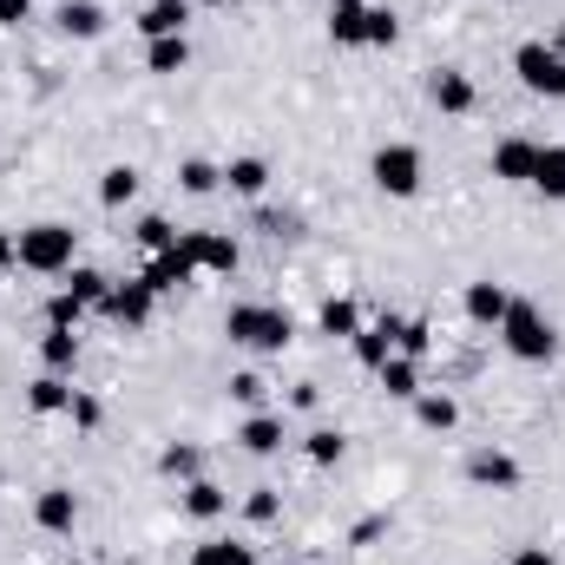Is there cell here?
I'll list each match as a JSON object with an SVG mask.
<instances>
[{"label":"cell","mask_w":565,"mask_h":565,"mask_svg":"<svg viewBox=\"0 0 565 565\" xmlns=\"http://www.w3.org/2000/svg\"><path fill=\"white\" fill-rule=\"evenodd\" d=\"M178 184H184L191 198H211V191L224 184V171H217L211 158H184V164H178Z\"/></svg>","instance_id":"cell-31"},{"label":"cell","mask_w":565,"mask_h":565,"mask_svg":"<svg viewBox=\"0 0 565 565\" xmlns=\"http://www.w3.org/2000/svg\"><path fill=\"white\" fill-rule=\"evenodd\" d=\"M184 20H191V0H151L139 13V33L145 40H171V33H184Z\"/></svg>","instance_id":"cell-20"},{"label":"cell","mask_w":565,"mask_h":565,"mask_svg":"<svg viewBox=\"0 0 565 565\" xmlns=\"http://www.w3.org/2000/svg\"><path fill=\"white\" fill-rule=\"evenodd\" d=\"M395 335H402V316H382V322H362L349 342H355V362L362 369H382L388 355H395Z\"/></svg>","instance_id":"cell-13"},{"label":"cell","mask_w":565,"mask_h":565,"mask_svg":"<svg viewBox=\"0 0 565 565\" xmlns=\"http://www.w3.org/2000/svg\"><path fill=\"white\" fill-rule=\"evenodd\" d=\"M139 277H145V289H151V296H171V289H184V282L198 277V270H191V257L171 244V250H158V257L145 264Z\"/></svg>","instance_id":"cell-15"},{"label":"cell","mask_w":565,"mask_h":565,"mask_svg":"<svg viewBox=\"0 0 565 565\" xmlns=\"http://www.w3.org/2000/svg\"><path fill=\"white\" fill-rule=\"evenodd\" d=\"M73 264H79V231H73V224L46 217V224H26V231H20V270H33V277H66Z\"/></svg>","instance_id":"cell-3"},{"label":"cell","mask_w":565,"mask_h":565,"mask_svg":"<svg viewBox=\"0 0 565 565\" xmlns=\"http://www.w3.org/2000/svg\"><path fill=\"white\" fill-rule=\"evenodd\" d=\"M460 309H467V322H473V329H500V322H507V309H513V289H507V282H493V277H480V282H467V289H460Z\"/></svg>","instance_id":"cell-10"},{"label":"cell","mask_w":565,"mask_h":565,"mask_svg":"<svg viewBox=\"0 0 565 565\" xmlns=\"http://www.w3.org/2000/svg\"><path fill=\"white\" fill-rule=\"evenodd\" d=\"M132 198H139V164H106V171H99V204L119 211V204H132Z\"/></svg>","instance_id":"cell-28"},{"label":"cell","mask_w":565,"mask_h":565,"mask_svg":"<svg viewBox=\"0 0 565 565\" xmlns=\"http://www.w3.org/2000/svg\"><path fill=\"white\" fill-rule=\"evenodd\" d=\"M244 520H250V526H277V520H282V493H277V487H250Z\"/></svg>","instance_id":"cell-34"},{"label":"cell","mask_w":565,"mask_h":565,"mask_svg":"<svg viewBox=\"0 0 565 565\" xmlns=\"http://www.w3.org/2000/svg\"><path fill=\"white\" fill-rule=\"evenodd\" d=\"M342 447H349V440H342L335 427H316V434H302V454H309V467H335V460H342Z\"/></svg>","instance_id":"cell-32"},{"label":"cell","mask_w":565,"mask_h":565,"mask_svg":"<svg viewBox=\"0 0 565 565\" xmlns=\"http://www.w3.org/2000/svg\"><path fill=\"white\" fill-rule=\"evenodd\" d=\"M427 99H434V113H440V119H467V113L480 106V86H473V73L440 66V73H427Z\"/></svg>","instance_id":"cell-9"},{"label":"cell","mask_w":565,"mask_h":565,"mask_svg":"<svg viewBox=\"0 0 565 565\" xmlns=\"http://www.w3.org/2000/svg\"><path fill=\"white\" fill-rule=\"evenodd\" d=\"M66 415H73V427H79V434H93V427L106 422V408H99V395H79V388H73V408H66Z\"/></svg>","instance_id":"cell-39"},{"label":"cell","mask_w":565,"mask_h":565,"mask_svg":"<svg viewBox=\"0 0 565 565\" xmlns=\"http://www.w3.org/2000/svg\"><path fill=\"white\" fill-rule=\"evenodd\" d=\"M0 493H7V467H0Z\"/></svg>","instance_id":"cell-46"},{"label":"cell","mask_w":565,"mask_h":565,"mask_svg":"<svg viewBox=\"0 0 565 565\" xmlns=\"http://www.w3.org/2000/svg\"><path fill=\"white\" fill-rule=\"evenodd\" d=\"M99 316H106V322H119V329H132V335H139L145 322H151V316H158V296H151V289H145V277H132V282H113V289H106V302H99Z\"/></svg>","instance_id":"cell-8"},{"label":"cell","mask_w":565,"mask_h":565,"mask_svg":"<svg viewBox=\"0 0 565 565\" xmlns=\"http://www.w3.org/2000/svg\"><path fill=\"white\" fill-rule=\"evenodd\" d=\"M507 565H559V559H553L546 546H520V553H513V559H507Z\"/></svg>","instance_id":"cell-43"},{"label":"cell","mask_w":565,"mask_h":565,"mask_svg":"<svg viewBox=\"0 0 565 565\" xmlns=\"http://www.w3.org/2000/svg\"><path fill=\"white\" fill-rule=\"evenodd\" d=\"M33 13V0H0V26H20Z\"/></svg>","instance_id":"cell-42"},{"label":"cell","mask_w":565,"mask_h":565,"mask_svg":"<svg viewBox=\"0 0 565 565\" xmlns=\"http://www.w3.org/2000/svg\"><path fill=\"white\" fill-rule=\"evenodd\" d=\"M237 447H244V454H257V460H264V454H277V447H282V415H270V408H250V415H244V427H237Z\"/></svg>","instance_id":"cell-17"},{"label":"cell","mask_w":565,"mask_h":565,"mask_svg":"<svg viewBox=\"0 0 565 565\" xmlns=\"http://www.w3.org/2000/svg\"><path fill=\"white\" fill-rule=\"evenodd\" d=\"M375 382L388 388V402H415V395H422V362L395 349V355H388V362L375 369Z\"/></svg>","instance_id":"cell-19"},{"label":"cell","mask_w":565,"mask_h":565,"mask_svg":"<svg viewBox=\"0 0 565 565\" xmlns=\"http://www.w3.org/2000/svg\"><path fill=\"white\" fill-rule=\"evenodd\" d=\"M198 7H231V0H198Z\"/></svg>","instance_id":"cell-44"},{"label":"cell","mask_w":565,"mask_h":565,"mask_svg":"<svg viewBox=\"0 0 565 565\" xmlns=\"http://www.w3.org/2000/svg\"><path fill=\"white\" fill-rule=\"evenodd\" d=\"M0 270H20V231L0 224Z\"/></svg>","instance_id":"cell-41"},{"label":"cell","mask_w":565,"mask_h":565,"mask_svg":"<svg viewBox=\"0 0 565 565\" xmlns=\"http://www.w3.org/2000/svg\"><path fill=\"white\" fill-rule=\"evenodd\" d=\"M184 513H191V520H224V513H231V493H224L217 480L198 473V480L184 487Z\"/></svg>","instance_id":"cell-25"},{"label":"cell","mask_w":565,"mask_h":565,"mask_svg":"<svg viewBox=\"0 0 565 565\" xmlns=\"http://www.w3.org/2000/svg\"><path fill=\"white\" fill-rule=\"evenodd\" d=\"M224 184H231L237 198H264V191H270V164H264V158H231V164H224Z\"/></svg>","instance_id":"cell-27"},{"label":"cell","mask_w":565,"mask_h":565,"mask_svg":"<svg viewBox=\"0 0 565 565\" xmlns=\"http://www.w3.org/2000/svg\"><path fill=\"white\" fill-rule=\"evenodd\" d=\"M139 244L151 250V257H158V250H171V244H178V231H171V217H158V211H151V217H139Z\"/></svg>","instance_id":"cell-35"},{"label":"cell","mask_w":565,"mask_h":565,"mask_svg":"<svg viewBox=\"0 0 565 565\" xmlns=\"http://www.w3.org/2000/svg\"><path fill=\"white\" fill-rule=\"evenodd\" d=\"M178 250L191 257L198 277H231V270H237V237H231V231H184Z\"/></svg>","instance_id":"cell-7"},{"label":"cell","mask_w":565,"mask_h":565,"mask_svg":"<svg viewBox=\"0 0 565 565\" xmlns=\"http://www.w3.org/2000/svg\"><path fill=\"white\" fill-rule=\"evenodd\" d=\"M26 408H33V415H66V408H73V382H66V375L26 382Z\"/></svg>","instance_id":"cell-23"},{"label":"cell","mask_w":565,"mask_h":565,"mask_svg":"<svg viewBox=\"0 0 565 565\" xmlns=\"http://www.w3.org/2000/svg\"><path fill=\"white\" fill-rule=\"evenodd\" d=\"M546 204H565V145H540V164H533V184Z\"/></svg>","instance_id":"cell-21"},{"label":"cell","mask_w":565,"mask_h":565,"mask_svg":"<svg viewBox=\"0 0 565 565\" xmlns=\"http://www.w3.org/2000/svg\"><path fill=\"white\" fill-rule=\"evenodd\" d=\"M158 473H164V480H178V487H191V480L204 473V454H198L191 440H164V454H158Z\"/></svg>","instance_id":"cell-24"},{"label":"cell","mask_w":565,"mask_h":565,"mask_svg":"<svg viewBox=\"0 0 565 565\" xmlns=\"http://www.w3.org/2000/svg\"><path fill=\"white\" fill-rule=\"evenodd\" d=\"M73 520H79L73 487H40V493H33V526H40V533H73Z\"/></svg>","instance_id":"cell-14"},{"label":"cell","mask_w":565,"mask_h":565,"mask_svg":"<svg viewBox=\"0 0 565 565\" xmlns=\"http://www.w3.org/2000/svg\"><path fill=\"white\" fill-rule=\"evenodd\" d=\"M53 26H60L66 40H99V33H106V7H99V0H60Z\"/></svg>","instance_id":"cell-16"},{"label":"cell","mask_w":565,"mask_h":565,"mask_svg":"<svg viewBox=\"0 0 565 565\" xmlns=\"http://www.w3.org/2000/svg\"><path fill=\"white\" fill-rule=\"evenodd\" d=\"M282 565H296V559H282Z\"/></svg>","instance_id":"cell-47"},{"label":"cell","mask_w":565,"mask_h":565,"mask_svg":"<svg viewBox=\"0 0 565 565\" xmlns=\"http://www.w3.org/2000/svg\"><path fill=\"white\" fill-rule=\"evenodd\" d=\"M329 40L335 46H395L402 40V20H395V7H329Z\"/></svg>","instance_id":"cell-4"},{"label":"cell","mask_w":565,"mask_h":565,"mask_svg":"<svg viewBox=\"0 0 565 565\" xmlns=\"http://www.w3.org/2000/svg\"><path fill=\"white\" fill-rule=\"evenodd\" d=\"M79 316H86V302H79L73 289H60V296L46 302V322H60V329H79Z\"/></svg>","instance_id":"cell-38"},{"label":"cell","mask_w":565,"mask_h":565,"mask_svg":"<svg viewBox=\"0 0 565 565\" xmlns=\"http://www.w3.org/2000/svg\"><path fill=\"white\" fill-rule=\"evenodd\" d=\"M316 329H322V335H342V342H349V335L362 329V309H355L349 296H329V302H322V316H316Z\"/></svg>","instance_id":"cell-30"},{"label":"cell","mask_w":565,"mask_h":565,"mask_svg":"<svg viewBox=\"0 0 565 565\" xmlns=\"http://www.w3.org/2000/svg\"><path fill=\"white\" fill-rule=\"evenodd\" d=\"M264 395H270V382H264V375H250V369H244V375H231V402H237V408H264Z\"/></svg>","instance_id":"cell-36"},{"label":"cell","mask_w":565,"mask_h":565,"mask_svg":"<svg viewBox=\"0 0 565 565\" xmlns=\"http://www.w3.org/2000/svg\"><path fill=\"white\" fill-rule=\"evenodd\" d=\"M467 480H473V487H493V493H513L526 473H520V460H513L507 447H473V454H467Z\"/></svg>","instance_id":"cell-11"},{"label":"cell","mask_w":565,"mask_h":565,"mask_svg":"<svg viewBox=\"0 0 565 565\" xmlns=\"http://www.w3.org/2000/svg\"><path fill=\"white\" fill-rule=\"evenodd\" d=\"M40 362H46V375H73V362H79V335L60 329V322H46V335H40Z\"/></svg>","instance_id":"cell-22"},{"label":"cell","mask_w":565,"mask_h":565,"mask_svg":"<svg viewBox=\"0 0 565 565\" xmlns=\"http://www.w3.org/2000/svg\"><path fill=\"white\" fill-rule=\"evenodd\" d=\"M395 349L422 362V355H434V329H427V322H402V335H395Z\"/></svg>","instance_id":"cell-37"},{"label":"cell","mask_w":565,"mask_h":565,"mask_svg":"<svg viewBox=\"0 0 565 565\" xmlns=\"http://www.w3.org/2000/svg\"><path fill=\"white\" fill-rule=\"evenodd\" d=\"M533 164H540V139H500L487 158V171L500 184H533Z\"/></svg>","instance_id":"cell-12"},{"label":"cell","mask_w":565,"mask_h":565,"mask_svg":"<svg viewBox=\"0 0 565 565\" xmlns=\"http://www.w3.org/2000/svg\"><path fill=\"white\" fill-rule=\"evenodd\" d=\"M66 277H73L66 289H73V296H79L86 309H99V302H106V289H113V277H106V270H86V264H73Z\"/></svg>","instance_id":"cell-33"},{"label":"cell","mask_w":565,"mask_h":565,"mask_svg":"<svg viewBox=\"0 0 565 565\" xmlns=\"http://www.w3.org/2000/svg\"><path fill=\"white\" fill-rule=\"evenodd\" d=\"M191 565H257V546L250 540H198Z\"/></svg>","instance_id":"cell-26"},{"label":"cell","mask_w":565,"mask_h":565,"mask_svg":"<svg viewBox=\"0 0 565 565\" xmlns=\"http://www.w3.org/2000/svg\"><path fill=\"white\" fill-rule=\"evenodd\" d=\"M493 335H500V349H507L513 362H526V369H546V362L559 355L553 316H546L540 302H526V296H513V309H507V322H500Z\"/></svg>","instance_id":"cell-1"},{"label":"cell","mask_w":565,"mask_h":565,"mask_svg":"<svg viewBox=\"0 0 565 565\" xmlns=\"http://www.w3.org/2000/svg\"><path fill=\"white\" fill-rule=\"evenodd\" d=\"M513 73L533 99H565V46H546V40H526L513 53Z\"/></svg>","instance_id":"cell-6"},{"label":"cell","mask_w":565,"mask_h":565,"mask_svg":"<svg viewBox=\"0 0 565 565\" xmlns=\"http://www.w3.org/2000/svg\"><path fill=\"white\" fill-rule=\"evenodd\" d=\"M408 408H415V422H422L427 434H454V427H460V402H454L447 388H422Z\"/></svg>","instance_id":"cell-18"},{"label":"cell","mask_w":565,"mask_h":565,"mask_svg":"<svg viewBox=\"0 0 565 565\" xmlns=\"http://www.w3.org/2000/svg\"><path fill=\"white\" fill-rule=\"evenodd\" d=\"M145 66H151V73H184V66H191V40H184V33L145 40Z\"/></svg>","instance_id":"cell-29"},{"label":"cell","mask_w":565,"mask_h":565,"mask_svg":"<svg viewBox=\"0 0 565 565\" xmlns=\"http://www.w3.org/2000/svg\"><path fill=\"white\" fill-rule=\"evenodd\" d=\"M329 7H362V0H329Z\"/></svg>","instance_id":"cell-45"},{"label":"cell","mask_w":565,"mask_h":565,"mask_svg":"<svg viewBox=\"0 0 565 565\" xmlns=\"http://www.w3.org/2000/svg\"><path fill=\"white\" fill-rule=\"evenodd\" d=\"M224 335L257 349V355H282L296 342V322H289V309H270V302H231L224 309Z\"/></svg>","instance_id":"cell-2"},{"label":"cell","mask_w":565,"mask_h":565,"mask_svg":"<svg viewBox=\"0 0 565 565\" xmlns=\"http://www.w3.org/2000/svg\"><path fill=\"white\" fill-rule=\"evenodd\" d=\"M369 178H375V191H382V198H422L427 164H422V151H415L408 139H388V145H375Z\"/></svg>","instance_id":"cell-5"},{"label":"cell","mask_w":565,"mask_h":565,"mask_svg":"<svg viewBox=\"0 0 565 565\" xmlns=\"http://www.w3.org/2000/svg\"><path fill=\"white\" fill-rule=\"evenodd\" d=\"M257 231H264V237H296V217H282V211H257Z\"/></svg>","instance_id":"cell-40"}]
</instances>
